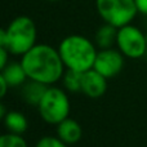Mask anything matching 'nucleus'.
Listing matches in <instances>:
<instances>
[{
    "mask_svg": "<svg viewBox=\"0 0 147 147\" xmlns=\"http://www.w3.org/2000/svg\"><path fill=\"white\" fill-rule=\"evenodd\" d=\"M21 63L30 80L45 85L56 84L63 78L66 71L58 49L48 44H35L30 51L21 56Z\"/></svg>",
    "mask_w": 147,
    "mask_h": 147,
    "instance_id": "obj_1",
    "label": "nucleus"
},
{
    "mask_svg": "<svg viewBox=\"0 0 147 147\" xmlns=\"http://www.w3.org/2000/svg\"><path fill=\"white\" fill-rule=\"evenodd\" d=\"M59 56L65 67L69 70L85 72L93 69L97 57L96 45L83 35H69L58 45Z\"/></svg>",
    "mask_w": 147,
    "mask_h": 147,
    "instance_id": "obj_2",
    "label": "nucleus"
},
{
    "mask_svg": "<svg viewBox=\"0 0 147 147\" xmlns=\"http://www.w3.org/2000/svg\"><path fill=\"white\" fill-rule=\"evenodd\" d=\"M35 22L28 16H18L0 31V47H5L13 56H23L36 44Z\"/></svg>",
    "mask_w": 147,
    "mask_h": 147,
    "instance_id": "obj_3",
    "label": "nucleus"
},
{
    "mask_svg": "<svg viewBox=\"0 0 147 147\" xmlns=\"http://www.w3.org/2000/svg\"><path fill=\"white\" fill-rule=\"evenodd\" d=\"M70 109L71 103L66 92L52 85L48 86L40 103L38 105V111L41 119L52 125H58L61 121L67 119L70 115Z\"/></svg>",
    "mask_w": 147,
    "mask_h": 147,
    "instance_id": "obj_4",
    "label": "nucleus"
},
{
    "mask_svg": "<svg viewBox=\"0 0 147 147\" xmlns=\"http://www.w3.org/2000/svg\"><path fill=\"white\" fill-rule=\"evenodd\" d=\"M96 8L103 22L117 28L132 23L138 13L134 0H96Z\"/></svg>",
    "mask_w": 147,
    "mask_h": 147,
    "instance_id": "obj_5",
    "label": "nucleus"
},
{
    "mask_svg": "<svg viewBox=\"0 0 147 147\" xmlns=\"http://www.w3.org/2000/svg\"><path fill=\"white\" fill-rule=\"evenodd\" d=\"M116 47L127 58L140 59L146 56L147 36L132 23L117 28Z\"/></svg>",
    "mask_w": 147,
    "mask_h": 147,
    "instance_id": "obj_6",
    "label": "nucleus"
},
{
    "mask_svg": "<svg viewBox=\"0 0 147 147\" xmlns=\"http://www.w3.org/2000/svg\"><path fill=\"white\" fill-rule=\"evenodd\" d=\"M124 57L125 56L119 49H101L97 53L93 69L101 75H103L106 79L115 78L124 69Z\"/></svg>",
    "mask_w": 147,
    "mask_h": 147,
    "instance_id": "obj_7",
    "label": "nucleus"
},
{
    "mask_svg": "<svg viewBox=\"0 0 147 147\" xmlns=\"http://www.w3.org/2000/svg\"><path fill=\"white\" fill-rule=\"evenodd\" d=\"M107 90V79L101 75L94 69H90L83 74L81 83V93H84L89 98H101Z\"/></svg>",
    "mask_w": 147,
    "mask_h": 147,
    "instance_id": "obj_8",
    "label": "nucleus"
},
{
    "mask_svg": "<svg viewBox=\"0 0 147 147\" xmlns=\"http://www.w3.org/2000/svg\"><path fill=\"white\" fill-rule=\"evenodd\" d=\"M57 137L67 145H75L83 137V128L76 120L67 117L57 125Z\"/></svg>",
    "mask_w": 147,
    "mask_h": 147,
    "instance_id": "obj_9",
    "label": "nucleus"
},
{
    "mask_svg": "<svg viewBox=\"0 0 147 147\" xmlns=\"http://www.w3.org/2000/svg\"><path fill=\"white\" fill-rule=\"evenodd\" d=\"M0 76H3L7 80L10 88L23 85L26 83V80L28 79L21 62H9L4 69H1Z\"/></svg>",
    "mask_w": 147,
    "mask_h": 147,
    "instance_id": "obj_10",
    "label": "nucleus"
},
{
    "mask_svg": "<svg viewBox=\"0 0 147 147\" xmlns=\"http://www.w3.org/2000/svg\"><path fill=\"white\" fill-rule=\"evenodd\" d=\"M48 86L49 85H45L43 83H39V81L28 79L27 83H25L22 85V90H21L23 101L28 105H32V106L38 107V105L40 103L41 98L45 94Z\"/></svg>",
    "mask_w": 147,
    "mask_h": 147,
    "instance_id": "obj_11",
    "label": "nucleus"
},
{
    "mask_svg": "<svg viewBox=\"0 0 147 147\" xmlns=\"http://www.w3.org/2000/svg\"><path fill=\"white\" fill-rule=\"evenodd\" d=\"M116 38H117V27L105 22L97 30L96 36H94V41H96V45L99 49H109V48H114V45H116Z\"/></svg>",
    "mask_w": 147,
    "mask_h": 147,
    "instance_id": "obj_12",
    "label": "nucleus"
},
{
    "mask_svg": "<svg viewBox=\"0 0 147 147\" xmlns=\"http://www.w3.org/2000/svg\"><path fill=\"white\" fill-rule=\"evenodd\" d=\"M4 125L9 133H16V134H22L27 130L28 121L23 114L18 111H8L4 119Z\"/></svg>",
    "mask_w": 147,
    "mask_h": 147,
    "instance_id": "obj_13",
    "label": "nucleus"
},
{
    "mask_svg": "<svg viewBox=\"0 0 147 147\" xmlns=\"http://www.w3.org/2000/svg\"><path fill=\"white\" fill-rule=\"evenodd\" d=\"M83 74L80 71H75V70H69L66 69V71L63 74V86L69 92L72 93H78L81 92V83H83Z\"/></svg>",
    "mask_w": 147,
    "mask_h": 147,
    "instance_id": "obj_14",
    "label": "nucleus"
},
{
    "mask_svg": "<svg viewBox=\"0 0 147 147\" xmlns=\"http://www.w3.org/2000/svg\"><path fill=\"white\" fill-rule=\"evenodd\" d=\"M0 147H27V143L21 134L8 132L0 138Z\"/></svg>",
    "mask_w": 147,
    "mask_h": 147,
    "instance_id": "obj_15",
    "label": "nucleus"
},
{
    "mask_svg": "<svg viewBox=\"0 0 147 147\" xmlns=\"http://www.w3.org/2000/svg\"><path fill=\"white\" fill-rule=\"evenodd\" d=\"M35 147H69L67 143H65L58 137H52V136H45L38 141Z\"/></svg>",
    "mask_w": 147,
    "mask_h": 147,
    "instance_id": "obj_16",
    "label": "nucleus"
},
{
    "mask_svg": "<svg viewBox=\"0 0 147 147\" xmlns=\"http://www.w3.org/2000/svg\"><path fill=\"white\" fill-rule=\"evenodd\" d=\"M9 51L5 47H0V70L4 69L8 63H9Z\"/></svg>",
    "mask_w": 147,
    "mask_h": 147,
    "instance_id": "obj_17",
    "label": "nucleus"
},
{
    "mask_svg": "<svg viewBox=\"0 0 147 147\" xmlns=\"http://www.w3.org/2000/svg\"><path fill=\"white\" fill-rule=\"evenodd\" d=\"M136 5H137L138 13L143 16H147V0H134Z\"/></svg>",
    "mask_w": 147,
    "mask_h": 147,
    "instance_id": "obj_18",
    "label": "nucleus"
},
{
    "mask_svg": "<svg viewBox=\"0 0 147 147\" xmlns=\"http://www.w3.org/2000/svg\"><path fill=\"white\" fill-rule=\"evenodd\" d=\"M0 84H1V89H0V96L1 97H5V94H7L8 89L10 88L9 84L7 83V80H5L3 76H0Z\"/></svg>",
    "mask_w": 147,
    "mask_h": 147,
    "instance_id": "obj_19",
    "label": "nucleus"
},
{
    "mask_svg": "<svg viewBox=\"0 0 147 147\" xmlns=\"http://www.w3.org/2000/svg\"><path fill=\"white\" fill-rule=\"evenodd\" d=\"M7 114H8V112H7V109H5V106H4V105H1V106H0V116L4 119Z\"/></svg>",
    "mask_w": 147,
    "mask_h": 147,
    "instance_id": "obj_20",
    "label": "nucleus"
},
{
    "mask_svg": "<svg viewBox=\"0 0 147 147\" xmlns=\"http://www.w3.org/2000/svg\"><path fill=\"white\" fill-rule=\"evenodd\" d=\"M47 1H59V0H47Z\"/></svg>",
    "mask_w": 147,
    "mask_h": 147,
    "instance_id": "obj_21",
    "label": "nucleus"
},
{
    "mask_svg": "<svg viewBox=\"0 0 147 147\" xmlns=\"http://www.w3.org/2000/svg\"><path fill=\"white\" fill-rule=\"evenodd\" d=\"M146 56H147V52H146Z\"/></svg>",
    "mask_w": 147,
    "mask_h": 147,
    "instance_id": "obj_22",
    "label": "nucleus"
}]
</instances>
